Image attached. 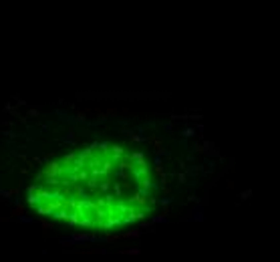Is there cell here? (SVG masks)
I'll return each mask as SVG.
<instances>
[{
    "label": "cell",
    "instance_id": "obj_1",
    "mask_svg": "<svg viewBox=\"0 0 280 262\" xmlns=\"http://www.w3.org/2000/svg\"><path fill=\"white\" fill-rule=\"evenodd\" d=\"M155 202L147 160L115 143H93L50 161L28 190L40 216L91 230H111L145 218Z\"/></svg>",
    "mask_w": 280,
    "mask_h": 262
}]
</instances>
